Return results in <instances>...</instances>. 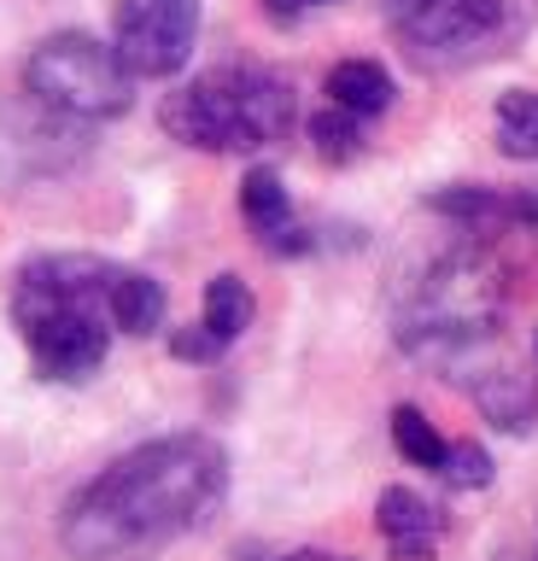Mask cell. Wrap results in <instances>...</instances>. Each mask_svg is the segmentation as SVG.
<instances>
[{
  "label": "cell",
  "instance_id": "obj_1",
  "mask_svg": "<svg viewBox=\"0 0 538 561\" xmlns=\"http://www.w3.org/2000/svg\"><path fill=\"white\" fill-rule=\"evenodd\" d=\"M229 491V456L199 433L147 438L100 468L89 485L65 503L59 538L82 561H117L164 550L170 538L194 533Z\"/></svg>",
  "mask_w": 538,
  "mask_h": 561
},
{
  "label": "cell",
  "instance_id": "obj_2",
  "mask_svg": "<svg viewBox=\"0 0 538 561\" xmlns=\"http://www.w3.org/2000/svg\"><path fill=\"white\" fill-rule=\"evenodd\" d=\"M112 275L117 263L89 252H47L12 280V322L30 363L47 380H89L112 345Z\"/></svg>",
  "mask_w": 538,
  "mask_h": 561
},
{
  "label": "cell",
  "instance_id": "obj_3",
  "mask_svg": "<svg viewBox=\"0 0 538 561\" xmlns=\"http://www.w3.org/2000/svg\"><path fill=\"white\" fill-rule=\"evenodd\" d=\"M159 117L194 152H257L293 129V88L264 65H222L182 82Z\"/></svg>",
  "mask_w": 538,
  "mask_h": 561
},
{
  "label": "cell",
  "instance_id": "obj_4",
  "mask_svg": "<svg viewBox=\"0 0 538 561\" xmlns=\"http://www.w3.org/2000/svg\"><path fill=\"white\" fill-rule=\"evenodd\" d=\"M24 88L42 105H54L65 117L82 123H112L135 105V70L117 59V47L94 42L82 30H59L30 53Z\"/></svg>",
  "mask_w": 538,
  "mask_h": 561
},
{
  "label": "cell",
  "instance_id": "obj_5",
  "mask_svg": "<svg viewBox=\"0 0 538 561\" xmlns=\"http://www.w3.org/2000/svg\"><path fill=\"white\" fill-rule=\"evenodd\" d=\"M392 35L422 59H457L510 30L515 0H380Z\"/></svg>",
  "mask_w": 538,
  "mask_h": 561
},
{
  "label": "cell",
  "instance_id": "obj_6",
  "mask_svg": "<svg viewBox=\"0 0 538 561\" xmlns=\"http://www.w3.org/2000/svg\"><path fill=\"white\" fill-rule=\"evenodd\" d=\"M199 42V0H117L112 47L135 77H176Z\"/></svg>",
  "mask_w": 538,
  "mask_h": 561
},
{
  "label": "cell",
  "instance_id": "obj_7",
  "mask_svg": "<svg viewBox=\"0 0 538 561\" xmlns=\"http://www.w3.org/2000/svg\"><path fill=\"white\" fill-rule=\"evenodd\" d=\"M375 526L387 538V550L398 561H433V543H439V515L427 508V497H415L410 485H387L375 503Z\"/></svg>",
  "mask_w": 538,
  "mask_h": 561
},
{
  "label": "cell",
  "instance_id": "obj_8",
  "mask_svg": "<svg viewBox=\"0 0 538 561\" xmlns=\"http://www.w3.org/2000/svg\"><path fill=\"white\" fill-rule=\"evenodd\" d=\"M328 100L340 105V112H357V117H375V112H387L392 105V77L380 70L375 59H340L334 70H328Z\"/></svg>",
  "mask_w": 538,
  "mask_h": 561
},
{
  "label": "cell",
  "instance_id": "obj_9",
  "mask_svg": "<svg viewBox=\"0 0 538 561\" xmlns=\"http://www.w3.org/2000/svg\"><path fill=\"white\" fill-rule=\"evenodd\" d=\"M240 217L257 234V245H275L293 228V205H287V187L275 170H247L240 182Z\"/></svg>",
  "mask_w": 538,
  "mask_h": 561
},
{
  "label": "cell",
  "instance_id": "obj_10",
  "mask_svg": "<svg viewBox=\"0 0 538 561\" xmlns=\"http://www.w3.org/2000/svg\"><path fill=\"white\" fill-rule=\"evenodd\" d=\"M252 322V293H247V280L240 275H217V280H205V305H199V328L211 333V340L229 351L240 333H247Z\"/></svg>",
  "mask_w": 538,
  "mask_h": 561
},
{
  "label": "cell",
  "instance_id": "obj_11",
  "mask_svg": "<svg viewBox=\"0 0 538 561\" xmlns=\"http://www.w3.org/2000/svg\"><path fill=\"white\" fill-rule=\"evenodd\" d=\"M474 398H480L485 421H492V427H503V433H527L533 415H538V392L515 375V368H503V375H485V380L474 386Z\"/></svg>",
  "mask_w": 538,
  "mask_h": 561
},
{
  "label": "cell",
  "instance_id": "obj_12",
  "mask_svg": "<svg viewBox=\"0 0 538 561\" xmlns=\"http://www.w3.org/2000/svg\"><path fill=\"white\" fill-rule=\"evenodd\" d=\"M112 322L124 333H152L164 322V287L141 270H117L112 275Z\"/></svg>",
  "mask_w": 538,
  "mask_h": 561
},
{
  "label": "cell",
  "instance_id": "obj_13",
  "mask_svg": "<svg viewBox=\"0 0 538 561\" xmlns=\"http://www.w3.org/2000/svg\"><path fill=\"white\" fill-rule=\"evenodd\" d=\"M392 445H398V456H404V462L427 468V473H439L445 456H450V445L439 438V427H433V421L415 410V403H398V410H392Z\"/></svg>",
  "mask_w": 538,
  "mask_h": 561
},
{
  "label": "cell",
  "instance_id": "obj_14",
  "mask_svg": "<svg viewBox=\"0 0 538 561\" xmlns=\"http://www.w3.org/2000/svg\"><path fill=\"white\" fill-rule=\"evenodd\" d=\"M497 147L510 158H538V94L527 88L497 94Z\"/></svg>",
  "mask_w": 538,
  "mask_h": 561
},
{
  "label": "cell",
  "instance_id": "obj_15",
  "mask_svg": "<svg viewBox=\"0 0 538 561\" xmlns=\"http://www.w3.org/2000/svg\"><path fill=\"white\" fill-rule=\"evenodd\" d=\"M427 205L457 222H510V193H492V187H445Z\"/></svg>",
  "mask_w": 538,
  "mask_h": 561
},
{
  "label": "cell",
  "instance_id": "obj_16",
  "mask_svg": "<svg viewBox=\"0 0 538 561\" xmlns=\"http://www.w3.org/2000/svg\"><path fill=\"white\" fill-rule=\"evenodd\" d=\"M357 112H340V105H328V112L310 117V140H317V152L328 164H345V158L363 152V129H357Z\"/></svg>",
  "mask_w": 538,
  "mask_h": 561
},
{
  "label": "cell",
  "instance_id": "obj_17",
  "mask_svg": "<svg viewBox=\"0 0 538 561\" xmlns=\"http://www.w3.org/2000/svg\"><path fill=\"white\" fill-rule=\"evenodd\" d=\"M439 473H445L457 491H480V485H492V456H485L480 445H450V456H445Z\"/></svg>",
  "mask_w": 538,
  "mask_h": 561
},
{
  "label": "cell",
  "instance_id": "obj_18",
  "mask_svg": "<svg viewBox=\"0 0 538 561\" xmlns=\"http://www.w3.org/2000/svg\"><path fill=\"white\" fill-rule=\"evenodd\" d=\"M170 357H182V363H217L222 345L194 322V328H176V333H170Z\"/></svg>",
  "mask_w": 538,
  "mask_h": 561
},
{
  "label": "cell",
  "instance_id": "obj_19",
  "mask_svg": "<svg viewBox=\"0 0 538 561\" xmlns=\"http://www.w3.org/2000/svg\"><path fill=\"white\" fill-rule=\"evenodd\" d=\"M310 7H328V0H264V12L275 18V24H293V18L310 12Z\"/></svg>",
  "mask_w": 538,
  "mask_h": 561
},
{
  "label": "cell",
  "instance_id": "obj_20",
  "mask_svg": "<svg viewBox=\"0 0 538 561\" xmlns=\"http://www.w3.org/2000/svg\"><path fill=\"white\" fill-rule=\"evenodd\" d=\"M287 561H322V556H287Z\"/></svg>",
  "mask_w": 538,
  "mask_h": 561
},
{
  "label": "cell",
  "instance_id": "obj_21",
  "mask_svg": "<svg viewBox=\"0 0 538 561\" xmlns=\"http://www.w3.org/2000/svg\"><path fill=\"white\" fill-rule=\"evenodd\" d=\"M533 351H538V333H533Z\"/></svg>",
  "mask_w": 538,
  "mask_h": 561
}]
</instances>
